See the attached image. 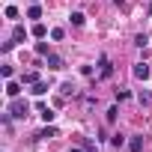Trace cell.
<instances>
[{
	"label": "cell",
	"instance_id": "6da1fadb",
	"mask_svg": "<svg viewBox=\"0 0 152 152\" xmlns=\"http://www.w3.org/2000/svg\"><path fill=\"white\" fill-rule=\"evenodd\" d=\"M99 72H102V78H110V75H113V66H110L107 54H102V57H99Z\"/></svg>",
	"mask_w": 152,
	"mask_h": 152
},
{
	"label": "cell",
	"instance_id": "7a4b0ae2",
	"mask_svg": "<svg viewBox=\"0 0 152 152\" xmlns=\"http://www.w3.org/2000/svg\"><path fill=\"white\" fill-rule=\"evenodd\" d=\"M27 110H30V107H27V102H18V99H15V102H12V110H9V113L21 119V116H27Z\"/></svg>",
	"mask_w": 152,
	"mask_h": 152
},
{
	"label": "cell",
	"instance_id": "3957f363",
	"mask_svg": "<svg viewBox=\"0 0 152 152\" xmlns=\"http://www.w3.org/2000/svg\"><path fill=\"white\" fill-rule=\"evenodd\" d=\"M134 78H137V81H146V78H149V66H146V63H134Z\"/></svg>",
	"mask_w": 152,
	"mask_h": 152
},
{
	"label": "cell",
	"instance_id": "277c9868",
	"mask_svg": "<svg viewBox=\"0 0 152 152\" xmlns=\"http://www.w3.org/2000/svg\"><path fill=\"white\" fill-rule=\"evenodd\" d=\"M128 149H131V152H143V137H140V134H131Z\"/></svg>",
	"mask_w": 152,
	"mask_h": 152
},
{
	"label": "cell",
	"instance_id": "5b68a950",
	"mask_svg": "<svg viewBox=\"0 0 152 152\" xmlns=\"http://www.w3.org/2000/svg\"><path fill=\"white\" fill-rule=\"evenodd\" d=\"M18 93H21V84L9 81V84H6V96H9V99H18Z\"/></svg>",
	"mask_w": 152,
	"mask_h": 152
},
{
	"label": "cell",
	"instance_id": "8992f818",
	"mask_svg": "<svg viewBox=\"0 0 152 152\" xmlns=\"http://www.w3.org/2000/svg\"><path fill=\"white\" fill-rule=\"evenodd\" d=\"M39 116H42L45 122H54V116H57V113H54L51 107H45V104H39Z\"/></svg>",
	"mask_w": 152,
	"mask_h": 152
},
{
	"label": "cell",
	"instance_id": "52a82bcc",
	"mask_svg": "<svg viewBox=\"0 0 152 152\" xmlns=\"http://www.w3.org/2000/svg\"><path fill=\"white\" fill-rule=\"evenodd\" d=\"M54 134H57V128H54L51 122H48V128H42V131H36V137H39V140H48V137H54Z\"/></svg>",
	"mask_w": 152,
	"mask_h": 152
},
{
	"label": "cell",
	"instance_id": "ba28073f",
	"mask_svg": "<svg viewBox=\"0 0 152 152\" xmlns=\"http://www.w3.org/2000/svg\"><path fill=\"white\" fill-rule=\"evenodd\" d=\"M48 69H63V57H57V54H48Z\"/></svg>",
	"mask_w": 152,
	"mask_h": 152
},
{
	"label": "cell",
	"instance_id": "9c48e42d",
	"mask_svg": "<svg viewBox=\"0 0 152 152\" xmlns=\"http://www.w3.org/2000/svg\"><path fill=\"white\" fill-rule=\"evenodd\" d=\"M24 36H27V30H24V27L18 24V27L12 30V42H24Z\"/></svg>",
	"mask_w": 152,
	"mask_h": 152
},
{
	"label": "cell",
	"instance_id": "30bf717a",
	"mask_svg": "<svg viewBox=\"0 0 152 152\" xmlns=\"http://www.w3.org/2000/svg\"><path fill=\"white\" fill-rule=\"evenodd\" d=\"M30 93H33V96H45V93H48V84H42V81H36Z\"/></svg>",
	"mask_w": 152,
	"mask_h": 152
},
{
	"label": "cell",
	"instance_id": "8fae6325",
	"mask_svg": "<svg viewBox=\"0 0 152 152\" xmlns=\"http://www.w3.org/2000/svg\"><path fill=\"white\" fill-rule=\"evenodd\" d=\"M36 81H39L36 72H24V75H21V84H36Z\"/></svg>",
	"mask_w": 152,
	"mask_h": 152
},
{
	"label": "cell",
	"instance_id": "7c38bea8",
	"mask_svg": "<svg viewBox=\"0 0 152 152\" xmlns=\"http://www.w3.org/2000/svg\"><path fill=\"white\" fill-rule=\"evenodd\" d=\"M116 113H119V107H116V104H110V107H107V116H104V119H107V122L113 125V122H116Z\"/></svg>",
	"mask_w": 152,
	"mask_h": 152
},
{
	"label": "cell",
	"instance_id": "4fadbf2b",
	"mask_svg": "<svg viewBox=\"0 0 152 152\" xmlns=\"http://www.w3.org/2000/svg\"><path fill=\"white\" fill-rule=\"evenodd\" d=\"M84 21H87V15H84V12H72V24H75V27H81Z\"/></svg>",
	"mask_w": 152,
	"mask_h": 152
},
{
	"label": "cell",
	"instance_id": "5bb4252c",
	"mask_svg": "<svg viewBox=\"0 0 152 152\" xmlns=\"http://www.w3.org/2000/svg\"><path fill=\"white\" fill-rule=\"evenodd\" d=\"M27 18H33V21H36V18H42V9H39L36 3H33V6L27 9Z\"/></svg>",
	"mask_w": 152,
	"mask_h": 152
},
{
	"label": "cell",
	"instance_id": "9a60e30c",
	"mask_svg": "<svg viewBox=\"0 0 152 152\" xmlns=\"http://www.w3.org/2000/svg\"><path fill=\"white\" fill-rule=\"evenodd\" d=\"M45 33H48L45 24H33V36H36V39H45Z\"/></svg>",
	"mask_w": 152,
	"mask_h": 152
},
{
	"label": "cell",
	"instance_id": "2e32d148",
	"mask_svg": "<svg viewBox=\"0 0 152 152\" xmlns=\"http://www.w3.org/2000/svg\"><path fill=\"white\" fill-rule=\"evenodd\" d=\"M36 54H39V57H48V54H51V51H48V42H36Z\"/></svg>",
	"mask_w": 152,
	"mask_h": 152
},
{
	"label": "cell",
	"instance_id": "e0dca14e",
	"mask_svg": "<svg viewBox=\"0 0 152 152\" xmlns=\"http://www.w3.org/2000/svg\"><path fill=\"white\" fill-rule=\"evenodd\" d=\"M60 93H63V96H75V84H72V81H66V84L60 87Z\"/></svg>",
	"mask_w": 152,
	"mask_h": 152
},
{
	"label": "cell",
	"instance_id": "ac0fdd59",
	"mask_svg": "<svg viewBox=\"0 0 152 152\" xmlns=\"http://www.w3.org/2000/svg\"><path fill=\"white\" fill-rule=\"evenodd\" d=\"M137 102H140V104H149V102H152V93L140 90V93H137Z\"/></svg>",
	"mask_w": 152,
	"mask_h": 152
},
{
	"label": "cell",
	"instance_id": "d6986e66",
	"mask_svg": "<svg viewBox=\"0 0 152 152\" xmlns=\"http://www.w3.org/2000/svg\"><path fill=\"white\" fill-rule=\"evenodd\" d=\"M63 36H66V30H63V27H54V30H51V39H54V42H60Z\"/></svg>",
	"mask_w": 152,
	"mask_h": 152
},
{
	"label": "cell",
	"instance_id": "ffe728a7",
	"mask_svg": "<svg viewBox=\"0 0 152 152\" xmlns=\"http://www.w3.org/2000/svg\"><path fill=\"white\" fill-rule=\"evenodd\" d=\"M146 42H149V36H146V33H137V36H134V45H137V48H143Z\"/></svg>",
	"mask_w": 152,
	"mask_h": 152
},
{
	"label": "cell",
	"instance_id": "44dd1931",
	"mask_svg": "<svg viewBox=\"0 0 152 152\" xmlns=\"http://www.w3.org/2000/svg\"><path fill=\"white\" fill-rule=\"evenodd\" d=\"M128 96H131V93H128V90H116V102H125V99H128Z\"/></svg>",
	"mask_w": 152,
	"mask_h": 152
},
{
	"label": "cell",
	"instance_id": "7402d4cb",
	"mask_svg": "<svg viewBox=\"0 0 152 152\" xmlns=\"http://www.w3.org/2000/svg\"><path fill=\"white\" fill-rule=\"evenodd\" d=\"M110 143H113V146H122V143H125V137H122V134H113V137H110Z\"/></svg>",
	"mask_w": 152,
	"mask_h": 152
},
{
	"label": "cell",
	"instance_id": "603a6c76",
	"mask_svg": "<svg viewBox=\"0 0 152 152\" xmlns=\"http://www.w3.org/2000/svg\"><path fill=\"white\" fill-rule=\"evenodd\" d=\"M81 75L84 78H93V66H81Z\"/></svg>",
	"mask_w": 152,
	"mask_h": 152
},
{
	"label": "cell",
	"instance_id": "cb8c5ba5",
	"mask_svg": "<svg viewBox=\"0 0 152 152\" xmlns=\"http://www.w3.org/2000/svg\"><path fill=\"white\" fill-rule=\"evenodd\" d=\"M6 18H18V9L15 6H6Z\"/></svg>",
	"mask_w": 152,
	"mask_h": 152
},
{
	"label": "cell",
	"instance_id": "d4e9b609",
	"mask_svg": "<svg viewBox=\"0 0 152 152\" xmlns=\"http://www.w3.org/2000/svg\"><path fill=\"white\" fill-rule=\"evenodd\" d=\"M113 3H116V6H122V3H125V0H113Z\"/></svg>",
	"mask_w": 152,
	"mask_h": 152
},
{
	"label": "cell",
	"instance_id": "484cf974",
	"mask_svg": "<svg viewBox=\"0 0 152 152\" xmlns=\"http://www.w3.org/2000/svg\"><path fill=\"white\" fill-rule=\"evenodd\" d=\"M69 152H84V149H78V146H75V149H69Z\"/></svg>",
	"mask_w": 152,
	"mask_h": 152
},
{
	"label": "cell",
	"instance_id": "4316f807",
	"mask_svg": "<svg viewBox=\"0 0 152 152\" xmlns=\"http://www.w3.org/2000/svg\"><path fill=\"white\" fill-rule=\"evenodd\" d=\"M149 15H152V3H149Z\"/></svg>",
	"mask_w": 152,
	"mask_h": 152
},
{
	"label": "cell",
	"instance_id": "83f0119b",
	"mask_svg": "<svg viewBox=\"0 0 152 152\" xmlns=\"http://www.w3.org/2000/svg\"><path fill=\"white\" fill-rule=\"evenodd\" d=\"M30 3H39V0H30Z\"/></svg>",
	"mask_w": 152,
	"mask_h": 152
}]
</instances>
